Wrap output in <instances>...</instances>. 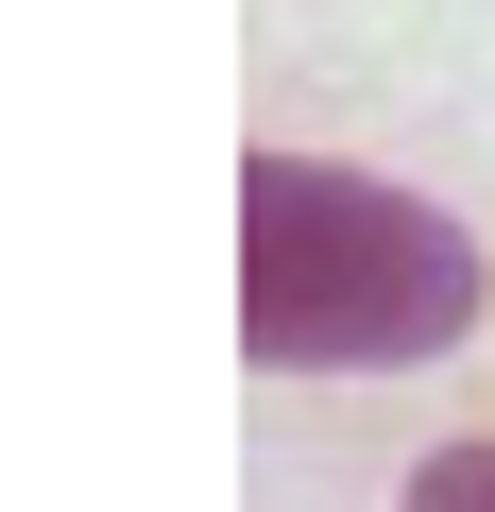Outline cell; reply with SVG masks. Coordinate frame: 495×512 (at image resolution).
<instances>
[{"label": "cell", "mask_w": 495, "mask_h": 512, "mask_svg": "<svg viewBox=\"0 0 495 512\" xmlns=\"http://www.w3.org/2000/svg\"><path fill=\"white\" fill-rule=\"evenodd\" d=\"M478 308L495 274L427 188L291 137L239 154V359L257 376H393V359H444Z\"/></svg>", "instance_id": "cell-1"}, {"label": "cell", "mask_w": 495, "mask_h": 512, "mask_svg": "<svg viewBox=\"0 0 495 512\" xmlns=\"http://www.w3.org/2000/svg\"><path fill=\"white\" fill-rule=\"evenodd\" d=\"M393 512H495V444H427Z\"/></svg>", "instance_id": "cell-2"}]
</instances>
